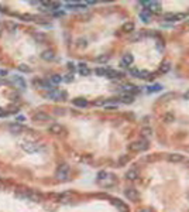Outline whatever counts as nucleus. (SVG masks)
I'll return each instance as SVG.
<instances>
[{
  "mask_svg": "<svg viewBox=\"0 0 189 212\" xmlns=\"http://www.w3.org/2000/svg\"><path fill=\"white\" fill-rule=\"evenodd\" d=\"M48 9H50V10H58V9H61V3L50 1V3H48Z\"/></svg>",
  "mask_w": 189,
  "mask_h": 212,
  "instance_id": "nucleus-25",
  "label": "nucleus"
},
{
  "mask_svg": "<svg viewBox=\"0 0 189 212\" xmlns=\"http://www.w3.org/2000/svg\"><path fill=\"white\" fill-rule=\"evenodd\" d=\"M143 136H144V137H150V136H153V130L148 129V127L143 129Z\"/></svg>",
  "mask_w": 189,
  "mask_h": 212,
  "instance_id": "nucleus-33",
  "label": "nucleus"
},
{
  "mask_svg": "<svg viewBox=\"0 0 189 212\" xmlns=\"http://www.w3.org/2000/svg\"><path fill=\"white\" fill-rule=\"evenodd\" d=\"M134 28H135L134 23H131V21H127V23H124V24H123L121 30H123L124 33H133V31H134Z\"/></svg>",
  "mask_w": 189,
  "mask_h": 212,
  "instance_id": "nucleus-15",
  "label": "nucleus"
},
{
  "mask_svg": "<svg viewBox=\"0 0 189 212\" xmlns=\"http://www.w3.org/2000/svg\"><path fill=\"white\" fill-rule=\"evenodd\" d=\"M7 96H9L10 101H17V99H18V95L16 92H9V93H7Z\"/></svg>",
  "mask_w": 189,
  "mask_h": 212,
  "instance_id": "nucleus-36",
  "label": "nucleus"
},
{
  "mask_svg": "<svg viewBox=\"0 0 189 212\" xmlns=\"http://www.w3.org/2000/svg\"><path fill=\"white\" fill-rule=\"evenodd\" d=\"M79 74L83 76H88L90 74V69L86 66V64H79Z\"/></svg>",
  "mask_w": 189,
  "mask_h": 212,
  "instance_id": "nucleus-21",
  "label": "nucleus"
},
{
  "mask_svg": "<svg viewBox=\"0 0 189 212\" xmlns=\"http://www.w3.org/2000/svg\"><path fill=\"white\" fill-rule=\"evenodd\" d=\"M23 130H24V127H23L21 125H18V123L10 125V132H11V133H14V134H18V133H21Z\"/></svg>",
  "mask_w": 189,
  "mask_h": 212,
  "instance_id": "nucleus-18",
  "label": "nucleus"
},
{
  "mask_svg": "<svg viewBox=\"0 0 189 212\" xmlns=\"http://www.w3.org/2000/svg\"><path fill=\"white\" fill-rule=\"evenodd\" d=\"M0 11H3V9H1V6H0Z\"/></svg>",
  "mask_w": 189,
  "mask_h": 212,
  "instance_id": "nucleus-49",
  "label": "nucleus"
},
{
  "mask_svg": "<svg viewBox=\"0 0 189 212\" xmlns=\"http://www.w3.org/2000/svg\"><path fill=\"white\" fill-rule=\"evenodd\" d=\"M63 81H65V82H71V81H73V74H68V75H65Z\"/></svg>",
  "mask_w": 189,
  "mask_h": 212,
  "instance_id": "nucleus-40",
  "label": "nucleus"
},
{
  "mask_svg": "<svg viewBox=\"0 0 189 212\" xmlns=\"http://www.w3.org/2000/svg\"><path fill=\"white\" fill-rule=\"evenodd\" d=\"M138 212H153V211H151L150 208H141V209H140Z\"/></svg>",
  "mask_w": 189,
  "mask_h": 212,
  "instance_id": "nucleus-45",
  "label": "nucleus"
},
{
  "mask_svg": "<svg viewBox=\"0 0 189 212\" xmlns=\"http://www.w3.org/2000/svg\"><path fill=\"white\" fill-rule=\"evenodd\" d=\"M20 146L21 148L24 150V151H27V153H37L41 146L38 144V143H34V141H28V140H24V141H21L20 143Z\"/></svg>",
  "mask_w": 189,
  "mask_h": 212,
  "instance_id": "nucleus-2",
  "label": "nucleus"
},
{
  "mask_svg": "<svg viewBox=\"0 0 189 212\" xmlns=\"http://www.w3.org/2000/svg\"><path fill=\"white\" fill-rule=\"evenodd\" d=\"M33 120L34 122H48V120H51V118L45 112H37L33 115Z\"/></svg>",
  "mask_w": 189,
  "mask_h": 212,
  "instance_id": "nucleus-7",
  "label": "nucleus"
},
{
  "mask_svg": "<svg viewBox=\"0 0 189 212\" xmlns=\"http://www.w3.org/2000/svg\"><path fill=\"white\" fill-rule=\"evenodd\" d=\"M68 68H69V69H73V64H71V62H69V64H68Z\"/></svg>",
  "mask_w": 189,
  "mask_h": 212,
  "instance_id": "nucleus-48",
  "label": "nucleus"
},
{
  "mask_svg": "<svg viewBox=\"0 0 189 212\" xmlns=\"http://www.w3.org/2000/svg\"><path fill=\"white\" fill-rule=\"evenodd\" d=\"M73 105L78 106V108H86L88 106V101L83 99V98H76V99H73Z\"/></svg>",
  "mask_w": 189,
  "mask_h": 212,
  "instance_id": "nucleus-17",
  "label": "nucleus"
},
{
  "mask_svg": "<svg viewBox=\"0 0 189 212\" xmlns=\"http://www.w3.org/2000/svg\"><path fill=\"white\" fill-rule=\"evenodd\" d=\"M1 83H3V82H1V81H0V85H1Z\"/></svg>",
  "mask_w": 189,
  "mask_h": 212,
  "instance_id": "nucleus-50",
  "label": "nucleus"
},
{
  "mask_svg": "<svg viewBox=\"0 0 189 212\" xmlns=\"http://www.w3.org/2000/svg\"><path fill=\"white\" fill-rule=\"evenodd\" d=\"M161 85H158V83H155V85H153V86H150L148 88V92H158V91H161Z\"/></svg>",
  "mask_w": 189,
  "mask_h": 212,
  "instance_id": "nucleus-29",
  "label": "nucleus"
},
{
  "mask_svg": "<svg viewBox=\"0 0 189 212\" xmlns=\"http://www.w3.org/2000/svg\"><path fill=\"white\" fill-rule=\"evenodd\" d=\"M186 17L183 13H165L162 16V19L165 21H178V20H183Z\"/></svg>",
  "mask_w": 189,
  "mask_h": 212,
  "instance_id": "nucleus-4",
  "label": "nucleus"
},
{
  "mask_svg": "<svg viewBox=\"0 0 189 212\" xmlns=\"http://www.w3.org/2000/svg\"><path fill=\"white\" fill-rule=\"evenodd\" d=\"M128 74L131 75V76H137V78H138V75H140V69H135V68H130V69H128Z\"/></svg>",
  "mask_w": 189,
  "mask_h": 212,
  "instance_id": "nucleus-31",
  "label": "nucleus"
},
{
  "mask_svg": "<svg viewBox=\"0 0 189 212\" xmlns=\"http://www.w3.org/2000/svg\"><path fill=\"white\" fill-rule=\"evenodd\" d=\"M61 81H63V78L61 76V75L55 74V75H52V76H51V82H52V83H59Z\"/></svg>",
  "mask_w": 189,
  "mask_h": 212,
  "instance_id": "nucleus-27",
  "label": "nucleus"
},
{
  "mask_svg": "<svg viewBox=\"0 0 189 212\" xmlns=\"http://www.w3.org/2000/svg\"><path fill=\"white\" fill-rule=\"evenodd\" d=\"M78 47H86V40H78Z\"/></svg>",
  "mask_w": 189,
  "mask_h": 212,
  "instance_id": "nucleus-43",
  "label": "nucleus"
},
{
  "mask_svg": "<svg viewBox=\"0 0 189 212\" xmlns=\"http://www.w3.org/2000/svg\"><path fill=\"white\" fill-rule=\"evenodd\" d=\"M21 19L24 20V21H30L31 19H36L34 16H31V14H24V16H21Z\"/></svg>",
  "mask_w": 189,
  "mask_h": 212,
  "instance_id": "nucleus-41",
  "label": "nucleus"
},
{
  "mask_svg": "<svg viewBox=\"0 0 189 212\" xmlns=\"http://www.w3.org/2000/svg\"><path fill=\"white\" fill-rule=\"evenodd\" d=\"M41 58H43V59H45V61H52V59L55 58L54 51H51V50H47V51H44V52L41 54Z\"/></svg>",
  "mask_w": 189,
  "mask_h": 212,
  "instance_id": "nucleus-13",
  "label": "nucleus"
},
{
  "mask_svg": "<svg viewBox=\"0 0 189 212\" xmlns=\"http://www.w3.org/2000/svg\"><path fill=\"white\" fill-rule=\"evenodd\" d=\"M120 101L123 102V103H133L134 102V96L131 93H124V95L120 96Z\"/></svg>",
  "mask_w": 189,
  "mask_h": 212,
  "instance_id": "nucleus-16",
  "label": "nucleus"
},
{
  "mask_svg": "<svg viewBox=\"0 0 189 212\" xmlns=\"http://www.w3.org/2000/svg\"><path fill=\"white\" fill-rule=\"evenodd\" d=\"M169 68H171L169 62H165V64L161 66V72H168V71H169Z\"/></svg>",
  "mask_w": 189,
  "mask_h": 212,
  "instance_id": "nucleus-38",
  "label": "nucleus"
},
{
  "mask_svg": "<svg viewBox=\"0 0 189 212\" xmlns=\"http://www.w3.org/2000/svg\"><path fill=\"white\" fill-rule=\"evenodd\" d=\"M105 109H106V111H116L117 105H107V103H106V105H105Z\"/></svg>",
  "mask_w": 189,
  "mask_h": 212,
  "instance_id": "nucleus-39",
  "label": "nucleus"
},
{
  "mask_svg": "<svg viewBox=\"0 0 189 212\" xmlns=\"http://www.w3.org/2000/svg\"><path fill=\"white\" fill-rule=\"evenodd\" d=\"M183 99H189V91L186 93H183Z\"/></svg>",
  "mask_w": 189,
  "mask_h": 212,
  "instance_id": "nucleus-47",
  "label": "nucleus"
},
{
  "mask_svg": "<svg viewBox=\"0 0 189 212\" xmlns=\"http://www.w3.org/2000/svg\"><path fill=\"white\" fill-rule=\"evenodd\" d=\"M106 72H107L106 68H96L95 69V74L99 75V76H106Z\"/></svg>",
  "mask_w": 189,
  "mask_h": 212,
  "instance_id": "nucleus-26",
  "label": "nucleus"
},
{
  "mask_svg": "<svg viewBox=\"0 0 189 212\" xmlns=\"http://www.w3.org/2000/svg\"><path fill=\"white\" fill-rule=\"evenodd\" d=\"M167 160L169 161V163H181V161H183V156L179 154V153H172V154H168L167 157Z\"/></svg>",
  "mask_w": 189,
  "mask_h": 212,
  "instance_id": "nucleus-9",
  "label": "nucleus"
},
{
  "mask_svg": "<svg viewBox=\"0 0 189 212\" xmlns=\"http://www.w3.org/2000/svg\"><path fill=\"white\" fill-rule=\"evenodd\" d=\"M138 177H140V174H138V171H137L135 168H131V170H128L126 173V178L130 180V181H135Z\"/></svg>",
  "mask_w": 189,
  "mask_h": 212,
  "instance_id": "nucleus-11",
  "label": "nucleus"
},
{
  "mask_svg": "<svg viewBox=\"0 0 189 212\" xmlns=\"http://www.w3.org/2000/svg\"><path fill=\"white\" fill-rule=\"evenodd\" d=\"M148 147H150V144H148V140H145V139L138 140V141H133V143L128 144V150L134 151V153H137V151H145Z\"/></svg>",
  "mask_w": 189,
  "mask_h": 212,
  "instance_id": "nucleus-1",
  "label": "nucleus"
},
{
  "mask_svg": "<svg viewBox=\"0 0 189 212\" xmlns=\"http://www.w3.org/2000/svg\"><path fill=\"white\" fill-rule=\"evenodd\" d=\"M140 19L143 20L144 23H150V21H151V13H150L147 9H144L141 13H140Z\"/></svg>",
  "mask_w": 189,
  "mask_h": 212,
  "instance_id": "nucleus-12",
  "label": "nucleus"
},
{
  "mask_svg": "<svg viewBox=\"0 0 189 212\" xmlns=\"http://www.w3.org/2000/svg\"><path fill=\"white\" fill-rule=\"evenodd\" d=\"M47 96H48L50 99H52V101H61L62 98H65V93L54 89V91H50V93H48Z\"/></svg>",
  "mask_w": 189,
  "mask_h": 212,
  "instance_id": "nucleus-8",
  "label": "nucleus"
},
{
  "mask_svg": "<svg viewBox=\"0 0 189 212\" xmlns=\"http://www.w3.org/2000/svg\"><path fill=\"white\" fill-rule=\"evenodd\" d=\"M13 81H14V83H16V85H18V86H20L21 89H24V88H26V81H24V79H23L21 76L16 75V76L13 78Z\"/></svg>",
  "mask_w": 189,
  "mask_h": 212,
  "instance_id": "nucleus-20",
  "label": "nucleus"
},
{
  "mask_svg": "<svg viewBox=\"0 0 189 212\" xmlns=\"http://www.w3.org/2000/svg\"><path fill=\"white\" fill-rule=\"evenodd\" d=\"M113 205H114V206H116L120 212H128V206H127V205H124L123 202H120L119 199H114V201H113Z\"/></svg>",
  "mask_w": 189,
  "mask_h": 212,
  "instance_id": "nucleus-14",
  "label": "nucleus"
},
{
  "mask_svg": "<svg viewBox=\"0 0 189 212\" xmlns=\"http://www.w3.org/2000/svg\"><path fill=\"white\" fill-rule=\"evenodd\" d=\"M48 130H50V133H52V134H61L63 132V127L61 125H58V123H52V125L48 127Z\"/></svg>",
  "mask_w": 189,
  "mask_h": 212,
  "instance_id": "nucleus-10",
  "label": "nucleus"
},
{
  "mask_svg": "<svg viewBox=\"0 0 189 212\" xmlns=\"http://www.w3.org/2000/svg\"><path fill=\"white\" fill-rule=\"evenodd\" d=\"M18 69H20V71H23V72H30V71H31V68H30V66H27L26 64L18 65Z\"/></svg>",
  "mask_w": 189,
  "mask_h": 212,
  "instance_id": "nucleus-34",
  "label": "nucleus"
},
{
  "mask_svg": "<svg viewBox=\"0 0 189 212\" xmlns=\"http://www.w3.org/2000/svg\"><path fill=\"white\" fill-rule=\"evenodd\" d=\"M95 61H96V62H99V64H106V62L109 61V55H106V54H102V55L96 57V58H95Z\"/></svg>",
  "mask_w": 189,
  "mask_h": 212,
  "instance_id": "nucleus-22",
  "label": "nucleus"
},
{
  "mask_svg": "<svg viewBox=\"0 0 189 212\" xmlns=\"http://www.w3.org/2000/svg\"><path fill=\"white\" fill-rule=\"evenodd\" d=\"M34 37H36V40H41V41L45 40V36H43V34H36Z\"/></svg>",
  "mask_w": 189,
  "mask_h": 212,
  "instance_id": "nucleus-44",
  "label": "nucleus"
},
{
  "mask_svg": "<svg viewBox=\"0 0 189 212\" xmlns=\"http://www.w3.org/2000/svg\"><path fill=\"white\" fill-rule=\"evenodd\" d=\"M174 119H175V116H174L172 113H167V115L164 116V122H167V123H171V122H174Z\"/></svg>",
  "mask_w": 189,
  "mask_h": 212,
  "instance_id": "nucleus-30",
  "label": "nucleus"
},
{
  "mask_svg": "<svg viewBox=\"0 0 189 212\" xmlns=\"http://www.w3.org/2000/svg\"><path fill=\"white\" fill-rule=\"evenodd\" d=\"M106 177H107V173H106V171H99V173H98V180H99V181H103Z\"/></svg>",
  "mask_w": 189,
  "mask_h": 212,
  "instance_id": "nucleus-35",
  "label": "nucleus"
},
{
  "mask_svg": "<svg viewBox=\"0 0 189 212\" xmlns=\"http://www.w3.org/2000/svg\"><path fill=\"white\" fill-rule=\"evenodd\" d=\"M69 173H71V168L68 164H61L56 170V178L58 180H62V181H66L69 178Z\"/></svg>",
  "mask_w": 189,
  "mask_h": 212,
  "instance_id": "nucleus-3",
  "label": "nucleus"
},
{
  "mask_svg": "<svg viewBox=\"0 0 189 212\" xmlns=\"http://www.w3.org/2000/svg\"><path fill=\"white\" fill-rule=\"evenodd\" d=\"M123 89L126 91V93H137L138 92V88H135L134 85H130V83H127V85H123Z\"/></svg>",
  "mask_w": 189,
  "mask_h": 212,
  "instance_id": "nucleus-19",
  "label": "nucleus"
},
{
  "mask_svg": "<svg viewBox=\"0 0 189 212\" xmlns=\"http://www.w3.org/2000/svg\"><path fill=\"white\" fill-rule=\"evenodd\" d=\"M143 6H145V7H148V11L151 13V11H154V13H158V11H161V4L158 3V1H143L141 3Z\"/></svg>",
  "mask_w": 189,
  "mask_h": 212,
  "instance_id": "nucleus-5",
  "label": "nucleus"
},
{
  "mask_svg": "<svg viewBox=\"0 0 189 212\" xmlns=\"http://www.w3.org/2000/svg\"><path fill=\"white\" fill-rule=\"evenodd\" d=\"M106 103H107V101H106V99H100V101L93 102V105H95V106H105Z\"/></svg>",
  "mask_w": 189,
  "mask_h": 212,
  "instance_id": "nucleus-37",
  "label": "nucleus"
},
{
  "mask_svg": "<svg viewBox=\"0 0 189 212\" xmlns=\"http://www.w3.org/2000/svg\"><path fill=\"white\" fill-rule=\"evenodd\" d=\"M128 160H130V157L124 154V156H121L120 158H119V164H120V166H124V164L128 163Z\"/></svg>",
  "mask_w": 189,
  "mask_h": 212,
  "instance_id": "nucleus-28",
  "label": "nucleus"
},
{
  "mask_svg": "<svg viewBox=\"0 0 189 212\" xmlns=\"http://www.w3.org/2000/svg\"><path fill=\"white\" fill-rule=\"evenodd\" d=\"M188 23H189V21H188Z\"/></svg>",
  "mask_w": 189,
  "mask_h": 212,
  "instance_id": "nucleus-51",
  "label": "nucleus"
},
{
  "mask_svg": "<svg viewBox=\"0 0 189 212\" xmlns=\"http://www.w3.org/2000/svg\"><path fill=\"white\" fill-rule=\"evenodd\" d=\"M150 76H151V74L148 71H140V75H138V78H143V79H147Z\"/></svg>",
  "mask_w": 189,
  "mask_h": 212,
  "instance_id": "nucleus-32",
  "label": "nucleus"
},
{
  "mask_svg": "<svg viewBox=\"0 0 189 212\" xmlns=\"http://www.w3.org/2000/svg\"><path fill=\"white\" fill-rule=\"evenodd\" d=\"M6 115H7V112H4V109L0 108V116H6Z\"/></svg>",
  "mask_w": 189,
  "mask_h": 212,
  "instance_id": "nucleus-46",
  "label": "nucleus"
},
{
  "mask_svg": "<svg viewBox=\"0 0 189 212\" xmlns=\"http://www.w3.org/2000/svg\"><path fill=\"white\" fill-rule=\"evenodd\" d=\"M174 96H175V93H174V92H167L165 95H162V96H161V102L171 101V99H174Z\"/></svg>",
  "mask_w": 189,
  "mask_h": 212,
  "instance_id": "nucleus-23",
  "label": "nucleus"
},
{
  "mask_svg": "<svg viewBox=\"0 0 189 212\" xmlns=\"http://www.w3.org/2000/svg\"><path fill=\"white\" fill-rule=\"evenodd\" d=\"M7 111H9L10 113H16V112L18 111V108H17V106H13V105H11V106H9V108H7Z\"/></svg>",
  "mask_w": 189,
  "mask_h": 212,
  "instance_id": "nucleus-42",
  "label": "nucleus"
},
{
  "mask_svg": "<svg viewBox=\"0 0 189 212\" xmlns=\"http://www.w3.org/2000/svg\"><path fill=\"white\" fill-rule=\"evenodd\" d=\"M133 59H134V58H133V55H131V54H126V55L123 57L121 62H124V64H126L127 66H128V65H130L131 62H133Z\"/></svg>",
  "mask_w": 189,
  "mask_h": 212,
  "instance_id": "nucleus-24",
  "label": "nucleus"
},
{
  "mask_svg": "<svg viewBox=\"0 0 189 212\" xmlns=\"http://www.w3.org/2000/svg\"><path fill=\"white\" fill-rule=\"evenodd\" d=\"M124 195H126L127 198L130 199V201H137L138 198H140V194L138 191L133 188V187H130V188H126V191H124Z\"/></svg>",
  "mask_w": 189,
  "mask_h": 212,
  "instance_id": "nucleus-6",
  "label": "nucleus"
}]
</instances>
